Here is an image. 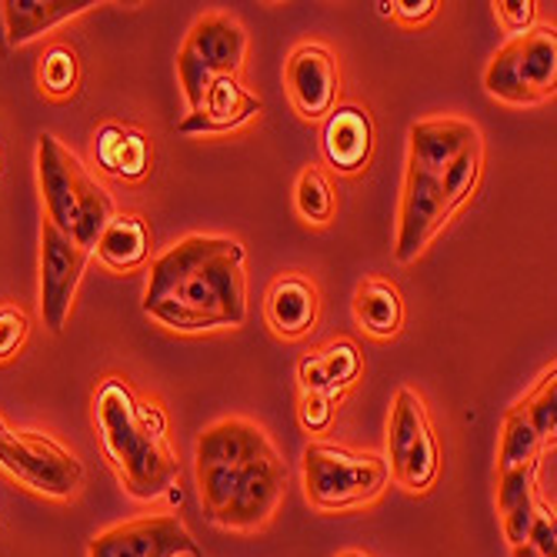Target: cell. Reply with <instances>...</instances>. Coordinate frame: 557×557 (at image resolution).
Instances as JSON below:
<instances>
[{"mask_svg":"<svg viewBox=\"0 0 557 557\" xmlns=\"http://www.w3.org/2000/svg\"><path fill=\"white\" fill-rule=\"evenodd\" d=\"M297 377H300L304 394H324V397H334V400L341 397V391H334V384L327 381V371L321 364V350L318 354H308V358L300 361Z\"/></svg>","mask_w":557,"mask_h":557,"instance_id":"obj_34","label":"cell"},{"mask_svg":"<svg viewBox=\"0 0 557 557\" xmlns=\"http://www.w3.org/2000/svg\"><path fill=\"white\" fill-rule=\"evenodd\" d=\"M515 550V557H537V550L531 547V544H518V547H511Z\"/></svg>","mask_w":557,"mask_h":557,"instance_id":"obj_37","label":"cell"},{"mask_svg":"<svg viewBox=\"0 0 557 557\" xmlns=\"http://www.w3.org/2000/svg\"><path fill=\"white\" fill-rule=\"evenodd\" d=\"M494 11H497L500 27L508 30V34H515V37L528 34L534 17H537L534 0H500V4H494Z\"/></svg>","mask_w":557,"mask_h":557,"instance_id":"obj_32","label":"cell"},{"mask_svg":"<svg viewBox=\"0 0 557 557\" xmlns=\"http://www.w3.org/2000/svg\"><path fill=\"white\" fill-rule=\"evenodd\" d=\"M87 557H205L177 515H150L134 518L100 531Z\"/></svg>","mask_w":557,"mask_h":557,"instance_id":"obj_8","label":"cell"},{"mask_svg":"<svg viewBox=\"0 0 557 557\" xmlns=\"http://www.w3.org/2000/svg\"><path fill=\"white\" fill-rule=\"evenodd\" d=\"M37 177L47 205V221L90 255L97 237L114 218L111 194L87 174V168L54 134L37 137Z\"/></svg>","mask_w":557,"mask_h":557,"instance_id":"obj_3","label":"cell"},{"mask_svg":"<svg viewBox=\"0 0 557 557\" xmlns=\"http://www.w3.org/2000/svg\"><path fill=\"white\" fill-rule=\"evenodd\" d=\"M557 84V37L550 27H534L504 44L484 71V87L504 104H537Z\"/></svg>","mask_w":557,"mask_h":557,"instance_id":"obj_6","label":"cell"},{"mask_svg":"<svg viewBox=\"0 0 557 557\" xmlns=\"http://www.w3.org/2000/svg\"><path fill=\"white\" fill-rule=\"evenodd\" d=\"M94 421L131 497L154 500L174 491L181 461L168 441V418L158 404L144 400L127 381L108 377L94 394Z\"/></svg>","mask_w":557,"mask_h":557,"instance_id":"obj_2","label":"cell"},{"mask_svg":"<svg viewBox=\"0 0 557 557\" xmlns=\"http://www.w3.org/2000/svg\"><path fill=\"white\" fill-rule=\"evenodd\" d=\"M87 250H81L67 234H61L50 221L40 227V314L44 327L61 334L71 314L74 294L87 271Z\"/></svg>","mask_w":557,"mask_h":557,"instance_id":"obj_9","label":"cell"},{"mask_svg":"<svg viewBox=\"0 0 557 557\" xmlns=\"http://www.w3.org/2000/svg\"><path fill=\"white\" fill-rule=\"evenodd\" d=\"M481 134L474 124L468 121H454V117H441V121H421L411 127V147H408V164L441 177L444 168L461 154L465 147L478 144Z\"/></svg>","mask_w":557,"mask_h":557,"instance_id":"obj_17","label":"cell"},{"mask_svg":"<svg viewBox=\"0 0 557 557\" xmlns=\"http://www.w3.org/2000/svg\"><path fill=\"white\" fill-rule=\"evenodd\" d=\"M287 97L300 117L321 121L337 104V61L324 44H300L287 61Z\"/></svg>","mask_w":557,"mask_h":557,"instance_id":"obj_12","label":"cell"},{"mask_svg":"<svg viewBox=\"0 0 557 557\" xmlns=\"http://www.w3.org/2000/svg\"><path fill=\"white\" fill-rule=\"evenodd\" d=\"M377 11H381V14L387 17V14H394V4H377Z\"/></svg>","mask_w":557,"mask_h":557,"instance_id":"obj_39","label":"cell"},{"mask_svg":"<svg viewBox=\"0 0 557 557\" xmlns=\"http://www.w3.org/2000/svg\"><path fill=\"white\" fill-rule=\"evenodd\" d=\"M274 441L258 428L255 421L244 418H227L211 424L205 434L197 437L194 461L197 465H221V468H247L268 454H274Z\"/></svg>","mask_w":557,"mask_h":557,"instance_id":"obj_13","label":"cell"},{"mask_svg":"<svg viewBox=\"0 0 557 557\" xmlns=\"http://www.w3.org/2000/svg\"><path fill=\"white\" fill-rule=\"evenodd\" d=\"M481 164H484V154H481V140H478V144L465 147L461 154L444 168V174H441V194H444V211H447V218L458 211L465 200L471 197V190L478 187Z\"/></svg>","mask_w":557,"mask_h":557,"instance_id":"obj_24","label":"cell"},{"mask_svg":"<svg viewBox=\"0 0 557 557\" xmlns=\"http://www.w3.org/2000/svg\"><path fill=\"white\" fill-rule=\"evenodd\" d=\"M528 497H537V461L497 471V511H508Z\"/></svg>","mask_w":557,"mask_h":557,"instance_id":"obj_29","label":"cell"},{"mask_svg":"<svg viewBox=\"0 0 557 557\" xmlns=\"http://www.w3.org/2000/svg\"><path fill=\"white\" fill-rule=\"evenodd\" d=\"M318 311H321L318 287L300 274H284L268 290L264 314L277 337L297 341L304 334H311L318 324Z\"/></svg>","mask_w":557,"mask_h":557,"instance_id":"obj_16","label":"cell"},{"mask_svg":"<svg viewBox=\"0 0 557 557\" xmlns=\"http://www.w3.org/2000/svg\"><path fill=\"white\" fill-rule=\"evenodd\" d=\"M214 77H237L247 58V34L231 14H205L187 34L184 47Z\"/></svg>","mask_w":557,"mask_h":557,"instance_id":"obj_14","label":"cell"},{"mask_svg":"<svg viewBox=\"0 0 557 557\" xmlns=\"http://www.w3.org/2000/svg\"><path fill=\"white\" fill-rule=\"evenodd\" d=\"M297 214L308 224H327L334 218V187L321 168H304L294 187Z\"/></svg>","mask_w":557,"mask_h":557,"instance_id":"obj_25","label":"cell"},{"mask_svg":"<svg viewBox=\"0 0 557 557\" xmlns=\"http://www.w3.org/2000/svg\"><path fill=\"white\" fill-rule=\"evenodd\" d=\"M384 461H387L391 478L414 494L428 491L441 471V447H437L434 428L428 421L424 400L411 387H400L394 397Z\"/></svg>","mask_w":557,"mask_h":557,"instance_id":"obj_7","label":"cell"},{"mask_svg":"<svg viewBox=\"0 0 557 557\" xmlns=\"http://www.w3.org/2000/svg\"><path fill=\"white\" fill-rule=\"evenodd\" d=\"M334 397H324V394H304L300 397V424L308 428L311 434H321L331 428L334 421Z\"/></svg>","mask_w":557,"mask_h":557,"instance_id":"obj_33","label":"cell"},{"mask_svg":"<svg viewBox=\"0 0 557 557\" xmlns=\"http://www.w3.org/2000/svg\"><path fill=\"white\" fill-rule=\"evenodd\" d=\"M144 311L184 334L240 327L247 321L244 244L237 237H184L150 268Z\"/></svg>","mask_w":557,"mask_h":557,"instance_id":"obj_1","label":"cell"},{"mask_svg":"<svg viewBox=\"0 0 557 557\" xmlns=\"http://www.w3.org/2000/svg\"><path fill=\"white\" fill-rule=\"evenodd\" d=\"M374 147V124L361 108H337L324 124V158L341 171H361Z\"/></svg>","mask_w":557,"mask_h":557,"instance_id":"obj_18","label":"cell"},{"mask_svg":"<svg viewBox=\"0 0 557 557\" xmlns=\"http://www.w3.org/2000/svg\"><path fill=\"white\" fill-rule=\"evenodd\" d=\"M541 450H544V441L537 437V431L531 428V421L524 418V411L521 408H511L508 418H504V437H500V454H497V471L531 465V461H537Z\"/></svg>","mask_w":557,"mask_h":557,"instance_id":"obj_23","label":"cell"},{"mask_svg":"<svg viewBox=\"0 0 557 557\" xmlns=\"http://www.w3.org/2000/svg\"><path fill=\"white\" fill-rule=\"evenodd\" d=\"M554 368L541 377V384L534 387V394L528 400H521L518 408L524 411V418L531 421V428L537 431V437L544 441V447L554 441L557 431V381H554Z\"/></svg>","mask_w":557,"mask_h":557,"instance_id":"obj_26","label":"cell"},{"mask_svg":"<svg viewBox=\"0 0 557 557\" xmlns=\"http://www.w3.org/2000/svg\"><path fill=\"white\" fill-rule=\"evenodd\" d=\"M354 318L371 337H394L404 324L400 290L381 277H371L354 294Z\"/></svg>","mask_w":557,"mask_h":557,"instance_id":"obj_22","label":"cell"},{"mask_svg":"<svg viewBox=\"0 0 557 557\" xmlns=\"http://www.w3.org/2000/svg\"><path fill=\"white\" fill-rule=\"evenodd\" d=\"M40 87L50 97H67L77 87V58L71 47H50L40 64Z\"/></svg>","mask_w":557,"mask_h":557,"instance_id":"obj_27","label":"cell"},{"mask_svg":"<svg viewBox=\"0 0 557 557\" xmlns=\"http://www.w3.org/2000/svg\"><path fill=\"white\" fill-rule=\"evenodd\" d=\"M90 8H97L94 0H4L8 47H21Z\"/></svg>","mask_w":557,"mask_h":557,"instance_id":"obj_19","label":"cell"},{"mask_svg":"<svg viewBox=\"0 0 557 557\" xmlns=\"http://www.w3.org/2000/svg\"><path fill=\"white\" fill-rule=\"evenodd\" d=\"M0 471H8L24 487L67 500L84 484V465L61 441L40 431H21L0 418Z\"/></svg>","mask_w":557,"mask_h":557,"instance_id":"obj_5","label":"cell"},{"mask_svg":"<svg viewBox=\"0 0 557 557\" xmlns=\"http://www.w3.org/2000/svg\"><path fill=\"white\" fill-rule=\"evenodd\" d=\"M437 8H441L437 0H397V4H394V17L404 21V24H421V21L434 17Z\"/></svg>","mask_w":557,"mask_h":557,"instance_id":"obj_36","label":"cell"},{"mask_svg":"<svg viewBox=\"0 0 557 557\" xmlns=\"http://www.w3.org/2000/svg\"><path fill=\"white\" fill-rule=\"evenodd\" d=\"M391 471L381 454L341 444H308L304 450V491L318 511H347L381 497Z\"/></svg>","mask_w":557,"mask_h":557,"instance_id":"obj_4","label":"cell"},{"mask_svg":"<svg viewBox=\"0 0 557 557\" xmlns=\"http://www.w3.org/2000/svg\"><path fill=\"white\" fill-rule=\"evenodd\" d=\"M337 557H368V554H361V550H344V554H337Z\"/></svg>","mask_w":557,"mask_h":557,"instance_id":"obj_40","label":"cell"},{"mask_svg":"<svg viewBox=\"0 0 557 557\" xmlns=\"http://www.w3.org/2000/svg\"><path fill=\"white\" fill-rule=\"evenodd\" d=\"M27 331H30L27 314L21 308H14V304H4V308H0V361H11L24 347Z\"/></svg>","mask_w":557,"mask_h":557,"instance_id":"obj_30","label":"cell"},{"mask_svg":"<svg viewBox=\"0 0 557 557\" xmlns=\"http://www.w3.org/2000/svg\"><path fill=\"white\" fill-rule=\"evenodd\" d=\"M537 511H541L537 497H528V500L515 504V508L500 511V528H504V537H508L511 547L528 544V534H531V524H534Z\"/></svg>","mask_w":557,"mask_h":557,"instance_id":"obj_31","label":"cell"},{"mask_svg":"<svg viewBox=\"0 0 557 557\" xmlns=\"http://www.w3.org/2000/svg\"><path fill=\"white\" fill-rule=\"evenodd\" d=\"M94 158L108 174H117L121 181H140L150 168V147L137 131L104 124L94 140Z\"/></svg>","mask_w":557,"mask_h":557,"instance_id":"obj_20","label":"cell"},{"mask_svg":"<svg viewBox=\"0 0 557 557\" xmlns=\"http://www.w3.org/2000/svg\"><path fill=\"white\" fill-rule=\"evenodd\" d=\"M284 491H287V468L281 461V454L274 450L268 458L244 468L240 484L234 497L227 500V508L218 511L211 521L227 531H258L274 518Z\"/></svg>","mask_w":557,"mask_h":557,"instance_id":"obj_10","label":"cell"},{"mask_svg":"<svg viewBox=\"0 0 557 557\" xmlns=\"http://www.w3.org/2000/svg\"><path fill=\"white\" fill-rule=\"evenodd\" d=\"M528 544L537 550V557H554V547H557V531H554V511L541 508L534 524H531V534H528Z\"/></svg>","mask_w":557,"mask_h":557,"instance_id":"obj_35","label":"cell"},{"mask_svg":"<svg viewBox=\"0 0 557 557\" xmlns=\"http://www.w3.org/2000/svg\"><path fill=\"white\" fill-rule=\"evenodd\" d=\"M97 258L104 261L111 271H134L147 261L150 255V231L137 214H114L104 234L97 237Z\"/></svg>","mask_w":557,"mask_h":557,"instance_id":"obj_21","label":"cell"},{"mask_svg":"<svg viewBox=\"0 0 557 557\" xmlns=\"http://www.w3.org/2000/svg\"><path fill=\"white\" fill-rule=\"evenodd\" d=\"M444 194L441 177L408 164V177H404V197H400V227H397V261L411 264L421 250L431 244V237L444 227Z\"/></svg>","mask_w":557,"mask_h":557,"instance_id":"obj_11","label":"cell"},{"mask_svg":"<svg viewBox=\"0 0 557 557\" xmlns=\"http://www.w3.org/2000/svg\"><path fill=\"white\" fill-rule=\"evenodd\" d=\"M258 114H261V100L247 87H240L237 77H214L205 100H200V108L190 111L177 124V131L181 134H224V131L247 124Z\"/></svg>","mask_w":557,"mask_h":557,"instance_id":"obj_15","label":"cell"},{"mask_svg":"<svg viewBox=\"0 0 557 557\" xmlns=\"http://www.w3.org/2000/svg\"><path fill=\"white\" fill-rule=\"evenodd\" d=\"M321 364L327 371V381L334 384V391H344L358 381L361 374V350L354 341H334L321 350Z\"/></svg>","mask_w":557,"mask_h":557,"instance_id":"obj_28","label":"cell"},{"mask_svg":"<svg viewBox=\"0 0 557 557\" xmlns=\"http://www.w3.org/2000/svg\"><path fill=\"white\" fill-rule=\"evenodd\" d=\"M0 50H8V30H4V4H0Z\"/></svg>","mask_w":557,"mask_h":557,"instance_id":"obj_38","label":"cell"}]
</instances>
